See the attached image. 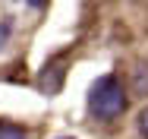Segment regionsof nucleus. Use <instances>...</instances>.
<instances>
[{
	"label": "nucleus",
	"instance_id": "obj_1",
	"mask_svg": "<svg viewBox=\"0 0 148 139\" xmlns=\"http://www.w3.org/2000/svg\"><path fill=\"white\" fill-rule=\"evenodd\" d=\"M88 111L98 120H117L126 111V92L117 76H101L88 92Z\"/></svg>",
	"mask_w": 148,
	"mask_h": 139
},
{
	"label": "nucleus",
	"instance_id": "obj_2",
	"mask_svg": "<svg viewBox=\"0 0 148 139\" xmlns=\"http://www.w3.org/2000/svg\"><path fill=\"white\" fill-rule=\"evenodd\" d=\"M60 79H63V63H51V66H44V70H41L38 85H41L47 95H54V92L60 89Z\"/></svg>",
	"mask_w": 148,
	"mask_h": 139
},
{
	"label": "nucleus",
	"instance_id": "obj_3",
	"mask_svg": "<svg viewBox=\"0 0 148 139\" xmlns=\"http://www.w3.org/2000/svg\"><path fill=\"white\" fill-rule=\"evenodd\" d=\"M0 139H25V133L16 123H0Z\"/></svg>",
	"mask_w": 148,
	"mask_h": 139
},
{
	"label": "nucleus",
	"instance_id": "obj_4",
	"mask_svg": "<svg viewBox=\"0 0 148 139\" xmlns=\"http://www.w3.org/2000/svg\"><path fill=\"white\" fill-rule=\"evenodd\" d=\"M10 38H13V19H0V51L6 48Z\"/></svg>",
	"mask_w": 148,
	"mask_h": 139
},
{
	"label": "nucleus",
	"instance_id": "obj_5",
	"mask_svg": "<svg viewBox=\"0 0 148 139\" xmlns=\"http://www.w3.org/2000/svg\"><path fill=\"white\" fill-rule=\"evenodd\" d=\"M139 130H142V133L148 136V108L142 111V117H139Z\"/></svg>",
	"mask_w": 148,
	"mask_h": 139
},
{
	"label": "nucleus",
	"instance_id": "obj_6",
	"mask_svg": "<svg viewBox=\"0 0 148 139\" xmlns=\"http://www.w3.org/2000/svg\"><path fill=\"white\" fill-rule=\"evenodd\" d=\"M41 3H44V0H29V6H41Z\"/></svg>",
	"mask_w": 148,
	"mask_h": 139
},
{
	"label": "nucleus",
	"instance_id": "obj_7",
	"mask_svg": "<svg viewBox=\"0 0 148 139\" xmlns=\"http://www.w3.org/2000/svg\"><path fill=\"white\" fill-rule=\"evenodd\" d=\"M57 139H73V136H57Z\"/></svg>",
	"mask_w": 148,
	"mask_h": 139
}]
</instances>
